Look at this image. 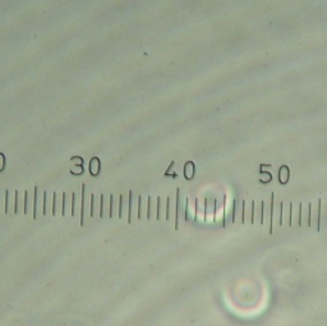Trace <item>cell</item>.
I'll return each mask as SVG.
<instances>
[{
    "mask_svg": "<svg viewBox=\"0 0 327 326\" xmlns=\"http://www.w3.org/2000/svg\"><path fill=\"white\" fill-rule=\"evenodd\" d=\"M206 219V198L205 200H195V220L205 221Z\"/></svg>",
    "mask_w": 327,
    "mask_h": 326,
    "instance_id": "6da1fadb",
    "label": "cell"
},
{
    "mask_svg": "<svg viewBox=\"0 0 327 326\" xmlns=\"http://www.w3.org/2000/svg\"><path fill=\"white\" fill-rule=\"evenodd\" d=\"M215 208H216V200L214 202H210L206 198V223H215Z\"/></svg>",
    "mask_w": 327,
    "mask_h": 326,
    "instance_id": "7a4b0ae2",
    "label": "cell"
},
{
    "mask_svg": "<svg viewBox=\"0 0 327 326\" xmlns=\"http://www.w3.org/2000/svg\"><path fill=\"white\" fill-rule=\"evenodd\" d=\"M195 220V205L191 202V198H187L185 201V220Z\"/></svg>",
    "mask_w": 327,
    "mask_h": 326,
    "instance_id": "3957f363",
    "label": "cell"
},
{
    "mask_svg": "<svg viewBox=\"0 0 327 326\" xmlns=\"http://www.w3.org/2000/svg\"><path fill=\"white\" fill-rule=\"evenodd\" d=\"M90 171L92 175H98V171H100V160L97 157H93L91 160V164H90Z\"/></svg>",
    "mask_w": 327,
    "mask_h": 326,
    "instance_id": "277c9868",
    "label": "cell"
},
{
    "mask_svg": "<svg viewBox=\"0 0 327 326\" xmlns=\"http://www.w3.org/2000/svg\"><path fill=\"white\" fill-rule=\"evenodd\" d=\"M179 211H180V189L177 191V204H175V229L179 228Z\"/></svg>",
    "mask_w": 327,
    "mask_h": 326,
    "instance_id": "5b68a950",
    "label": "cell"
},
{
    "mask_svg": "<svg viewBox=\"0 0 327 326\" xmlns=\"http://www.w3.org/2000/svg\"><path fill=\"white\" fill-rule=\"evenodd\" d=\"M184 174L187 179H192L194 175V164L192 161H188L184 166Z\"/></svg>",
    "mask_w": 327,
    "mask_h": 326,
    "instance_id": "8992f818",
    "label": "cell"
},
{
    "mask_svg": "<svg viewBox=\"0 0 327 326\" xmlns=\"http://www.w3.org/2000/svg\"><path fill=\"white\" fill-rule=\"evenodd\" d=\"M279 179H280V182L282 184H285L288 182V179H289V168L288 166H281L280 168V175H279Z\"/></svg>",
    "mask_w": 327,
    "mask_h": 326,
    "instance_id": "52a82bcc",
    "label": "cell"
},
{
    "mask_svg": "<svg viewBox=\"0 0 327 326\" xmlns=\"http://www.w3.org/2000/svg\"><path fill=\"white\" fill-rule=\"evenodd\" d=\"M84 214H86V185H82V210H81V225H83L84 223Z\"/></svg>",
    "mask_w": 327,
    "mask_h": 326,
    "instance_id": "ba28073f",
    "label": "cell"
},
{
    "mask_svg": "<svg viewBox=\"0 0 327 326\" xmlns=\"http://www.w3.org/2000/svg\"><path fill=\"white\" fill-rule=\"evenodd\" d=\"M37 201H39V188L35 187V191H33V219L37 217Z\"/></svg>",
    "mask_w": 327,
    "mask_h": 326,
    "instance_id": "9c48e42d",
    "label": "cell"
},
{
    "mask_svg": "<svg viewBox=\"0 0 327 326\" xmlns=\"http://www.w3.org/2000/svg\"><path fill=\"white\" fill-rule=\"evenodd\" d=\"M132 200H133V193L129 192V202H128V223L132 221L130 215H132Z\"/></svg>",
    "mask_w": 327,
    "mask_h": 326,
    "instance_id": "30bf717a",
    "label": "cell"
},
{
    "mask_svg": "<svg viewBox=\"0 0 327 326\" xmlns=\"http://www.w3.org/2000/svg\"><path fill=\"white\" fill-rule=\"evenodd\" d=\"M76 205H77V193H72V216L76 215Z\"/></svg>",
    "mask_w": 327,
    "mask_h": 326,
    "instance_id": "8fae6325",
    "label": "cell"
},
{
    "mask_svg": "<svg viewBox=\"0 0 327 326\" xmlns=\"http://www.w3.org/2000/svg\"><path fill=\"white\" fill-rule=\"evenodd\" d=\"M95 211H96V197L95 194L91 196V216L95 215Z\"/></svg>",
    "mask_w": 327,
    "mask_h": 326,
    "instance_id": "7c38bea8",
    "label": "cell"
},
{
    "mask_svg": "<svg viewBox=\"0 0 327 326\" xmlns=\"http://www.w3.org/2000/svg\"><path fill=\"white\" fill-rule=\"evenodd\" d=\"M171 198L168 197V200H166V220H169L170 219V208H171Z\"/></svg>",
    "mask_w": 327,
    "mask_h": 326,
    "instance_id": "4fadbf2b",
    "label": "cell"
},
{
    "mask_svg": "<svg viewBox=\"0 0 327 326\" xmlns=\"http://www.w3.org/2000/svg\"><path fill=\"white\" fill-rule=\"evenodd\" d=\"M63 210H61V215L64 216L67 212V193H63Z\"/></svg>",
    "mask_w": 327,
    "mask_h": 326,
    "instance_id": "5bb4252c",
    "label": "cell"
},
{
    "mask_svg": "<svg viewBox=\"0 0 327 326\" xmlns=\"http://www.w3.org/2000/svg\"><path fill=\"white\" fill-rule=\"evenodd\" d=\"M43 208H42V214L46 215V211H47V193L45 192L43 193Z\"/></svg>",
    "mask_w": 327,
    "mask_h": 326,
    "instance_id": "9a60e30c",
    "label": "cell"
},
{
    "mask_svg": "<svg viewBox=\"0 0 327 326\" xmlns=\"http://www.w3.org/2000/svg\"><path fill=\"white\" fill-rule=\"evenodd\" d=\"M101 206H100V216L102 217L104 216V208H105V196L101 194Z\"/></svg>",
    "mask_w": 327,
    "mask_h": 326,
    "instance_id": "2e32d148",
    "label": "cell"
},
{
    "mask_svg": "<svg viewBox=\"0 0 327 326\" xmlns=\"http://www.w3.org/2000/svg\"><path fill=\"white\" fill-rule=\"evenodd\" d=\"M4 168H5V156L0 152V171H3Z\"/></svg>",
    "mask_w": 327,
    "mask_h": 326,
    "instance_id": "e0dca14e",
    "label": "cell"
},
{
    "mask_svg": "<svg viewBox=\"0 0 327 326\" xmlns=\"http://www.w3.org/2000/svg\"><path fill=\"white\" fill-rule=\"evenodd\" d=\"M141 205H142V197L138 196V208H137V217H141Z\"/></svg>",
    "mask_w": 327,
    "mask_h": 326,
    "instance_id": "ac0fdd59",
    "label": "cell"
},
{
    "mask_svg": "<svg viewBox=\"0 0 327 326\" xmlns=\"http://www.w3.org/2000/svg\"><path fill=\"white\" fill-rule=\"evenodd\" d=\"M27 207H28V192H24V205H23V211L24 214L27 212Z\"/></svg>",
    "mask_w": 327,
    "mask_h": 326,
    "instance_id": "d6986e66",
    "label": "cell"
},
{
    "mask_svg": "<svg viewBox=\"0 0 327 326\" xmlns=\"http://www.w3.org/2000/svg\"><path fill=\"white\" fill-rule=\"evenodd\" d=\"M56 200H58V197H56V193H54V197H53V215H56Z\"/></svg>",
    "mask_w": 327,
    "mask_h": 326,
    "instance_id": "ffe728a7",
    "label": "cell"
},
{
    "mask_svg": "<svg viewBox=\"0 0 327 326\" xmlns=\"http://www.w3.org/2000/svg\"><path fill=\"white\" fill-rule=\"evenodd\" d=\"M160 208H161V198L157 197V212H156L157 220H160Z\"/></svg>",
    "mask_w": 327,
    "mask_h": 326,
    "instance_id": "44dd1931",
    "label": "cell"
},
{
    "mask_svg": "<svg viewBox=\"0 0 327 326\" xmlns=\"http://www.w3.org/2000/svg\"><path fill=\"white\" fill-rule=\"evenodd\" d=\"M151 217V197L147 198V219Z\"/></svg>",
    "mask_w": 327,
    "mask_h": 326,
    "instance_id": "7402d4cb",
    "label": "cell"
},
{
    "mask_svg": "<svg viewBox=\"0 0 327 326\" xmlns=\"http://www.w3.org/2000/svg\"><path fill=\"white\" fill-rule=\"evenodd\" d=\"M14 212H18V192H16V197H14Z\"/></svg>",
    "mask_w": 327,
    "mask_h": 326,
    "instance_id": "603a6c76",
    "label": "cell"
}]
</instances>
